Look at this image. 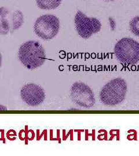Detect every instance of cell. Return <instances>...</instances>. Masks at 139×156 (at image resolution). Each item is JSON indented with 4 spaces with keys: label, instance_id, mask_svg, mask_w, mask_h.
<instances>
[{
    "label": "cell",
    "instance_id": "obj_3",
    "mask_svg": "<svg viewBox=\"0 0 139 156\" xmlns=\"http://www.w3.org/2000/svg\"><path fill=\"white\" fill-rule=\"evenodd\" d=\"M117 59L123 64L134 65L139 62V43L130 38L119 40L114 47Z\"/></svg>",
    "mask_w": 139,
    "mask_h": 156
},
{
    "label": "cell",
    "instance_id": "obj_12",
    "mask_svg": "<svg viewBox=\"0 0 139 156\" xmlns=\"http://www.w3.org/2000/svg\"><path fill=\"white\" fill-rule=\"evenodd\" d=\"M1 64H2V55H1V53H0V68L1 67Z\"/></svg>",
    "mask_w": 139,
    "mask_h": 156
},
{
    "label": "cell",
    "instance_id": "obj_10",
    "mask_svg": "<svg viewBox=\"0 0 139 156\" xmlns=\"http://www.w3.org/2000/svg\"><path fill=\"white\" fill-rule=\"evenodd\" d=\"M130 28L132 33L139 37V16L132 19L130 22Z\"/></svg>",
    "mask_w": 139,
    "mask_h": 156
},
{
    "label": "cell",
    "instance_id": "obj_9",
    "mask_svg": "<svg viewBox=\"0 0 139 156\" xmlns=\"http://www.w3.org/2000/svg\"><path fill=\"white\" fill-rule=\"evenodd\" d=\"M38 7L44 10L55 9L61 4V0H35Z\"/></svg>",
    "mask_w": 139,
    "mask_h": 156
},
{
    "label": "cell",
    "instance_id": "obj_7",
    "mask_svg": "<svg viewBox=\"0 0 139 156\" xmlns=\"http://www.w3.org/2000/svg\"><path fill=\"white\" fill-rule=\"evenodd\" d=\"M74 22L77 33L83 39H88L93 34L99 33L101 28L97 19L86 16L80 11L76 13Z\"/></svg>",
    "mask_w": 139,
    "mask_h": 156
},
{
    "label": "cell",
    "instance_id": "obj_1",
    "mask_svg": "<svg viewBox=\"0 0 139 156\" xmlns=\"http://www.w3.org/2000/svg\"><path fill=\"white\" fill-rule=\"evenodd\" d=\"M18 56L21 63L30 70L41 67L46 60L44 47L35 41H29L23 44L19 49Z\"/></svg>",
    "mask_w": 139,
    "mask_h": 156
},
{
    "label": "cell",
    "instance_id": "obj_13",
    "mask_svg": "<svg viewBox=\"0 0 139 156\" xmlns=\"http://www.w3.org/2000/svg\"><path fill=\"white\" fill-rule=\"evenodd\" d=\"M103 1H104L106 2H111V1H114L115 0H103Z\"/></svg>",
    "mask_w": 139,
    "mask_h": 156
},
{
    "label": "cell",
    "instance_id": "obj_2",
    "mask_svg": "<svg viewBox=\"0 0 139 156\" xmlns=\"http://www.w3.org/2000/svg\"><path fill=\"white\" fill-rule=\"evenodd\" d=\"M127 89V84L124 79H114L103 87L100 93V100L106 105H118L125 100Z\"/></svg>",
    "mask_w": 139,
    "mask_h": 156
},
{
    "label": "cell",
    "instance_id": "obj_8",
    "mask_svg": "<svg viewBox=\"0 0 139 156\" xmlns=\"http://www.w3.org/2000/svg\"><path fill=\"white\" fill-rule=\"evenodd\" d=\"M20 96L23 102L33 107L41 105L46 98L44 90L36 84H26L20 90Z\"/></svg>",
    "mask_w": 139,
    "mask_h": 156
},
{
    "label": "cell",
    "instance_id": "obj_11",
    "mask_svg": "<svg viewBox=\"0 0 139 156\" xmlns=\"http://www.w3.org/2000/svg\"><path fill=\"white\" fill-rule=\"evenodd\" d=\"M8 109L5 106L0 105V111H7Z\"/></svg>",
    "mask_w": 139,
    "mask_h": 156
},
{
    "label": "cell",
    "instance_id": "obj_5",
    "mask_svg": "<svg viewBox=\"0 0 139 156\" xmlns=\"http://www.w3.org/2000/svg\"><path fill=\"white\" fill-rule=\"evenodd\" d=\"M24 23V15L19 10L0 8V34L6 35L18 30Z\"/></svg>",
    "mask_w": 139,
    "mask_h": 156
},
{
    "label": "cell",
    "instance_id": "obj_4",
    "mask_svg": "<svg viewBox=\"0 0 139 156\" xmlns=\"http://www.w3.org/2000/svg\"><path fill=\"white\" fill-rule=\"evenodd\" d=\"M59 29V19L53 15H44L39 17L34 26L35 34L44 40H50L55 38Z\"/></svg>",
    "mask_w": 139,
    "mask_h": 156
},
{
    "label": "cell",
    "instance_id": "obj_6",
    "mask_svg": "<svg viewBox=\"0 0 139 156\" xmlns=\"http://www.w3.org/2000/svg\"><path fill=\"white\" fill-rule=\"evenodd\" d=\"M70 98L77 105L89 108L95 105V95L92 90L82 82L73 84L70 92Z\"/></svg>",
    "mask_w": 139,
    "mask_h": 156
}]
</instances>
